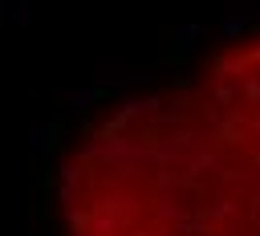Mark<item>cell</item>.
Segmentation results:
<instances>
[{
  "label": "cell",
  "mask_w": 260,
  "mask_h": 236,
  "mask_svg": "<svg viewBox=\"0 0 260 236\" xmlns=\"http://www.w3.org/2000/svg\"><path fill=\"white\" fill-rule=\"evenodd\" d=\"M57 203L69 236H260V33L93 122Z\"/></svg>",
  "instance_id": "6da1fadb"
}]
</instances>
